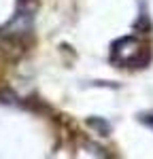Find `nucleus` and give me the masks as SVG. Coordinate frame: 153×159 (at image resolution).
Listing matches in <instances>:
<instances>
[{
  "instance_id": "obj_2",
  "label": "nucleus",
  "mask_w": 153,
  "mask_h": 159,
  "mask_svg": "<svg viewBox=\"0 0 153 159\" xmlns=\"http://www.w3.org/2000/svg\"><path fill=\"white\" fill-rule=\"evenodd\" d=\"M89 125H94V127H100L102 129V136H106L109 134V123H104V121H96V119H89Z\"/></svg>"
},
{
  "instance_id": "obj_3",
  "label": "nucleus",
  "mask_w": 153,
  "mask_h": 159,
  "mask_svg": "<svg viewBox=\"0 0 153 159\" xmlns=\"http://www.w3.org/2000/svg\"><path fill=\"white\" fill-rule=\"evenodd\" d=\"M140 123H145V125L153 132V112H145V115H140Z\"/></svg>"
},
{
  "instance_id": "obj_1",
  "label": "nucleus",
  "mask_w": 153,
  "mask_h": 159,
  "mask_svg": "<svg viewBox=\"0 0 153 159\" xmlns=\"http://www.w3.org/2000/svg\"><path fill=\"white\" fill-rule=\"evenodd\" d=\"M149 49L136 36H121L111 45V61L119 68H140L149 64Z\"/></svg>"
}]
</instances>
